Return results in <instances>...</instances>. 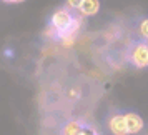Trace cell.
Listing matches in <instances>:
<instances>
[{"mask_svg": "<svg viewBox=\"0 0 148 135\" xmlns=\"http://www.w3.org/2000/svg\"><path fill=\"white\" fill-rule=\"evenodd\" d=\"M2 2H5V3H22L25 0H2Z\"/></svg>", "mask_w": 148, "mask_h": 135, "instance_id": "cell-11", "label": "cell"}, {"mask_svg": "<svg viewBox=\"0 0 148 135\" xmlns=\"http://www.w3.org/2000/svg\"><path fill=\"white\" fill-rule=\"evenodd\" d=\"M78 135H98V134H97V130H95V128L87 127V125H85V127L82 128V132Z\"/></svg>", "mask_w": 148, "mask_h": 135, "instance_id": "cell-10", "label": "cell"}, {"mask_svg": "<svg viewBox=\"0 0 148 135\" xmlns=\"http://www.w3.org/2000/svg\"><path fill=\"white\" fill-rule=\"evenodd\" d=\"M100 10V0H83L78 7V15L82 17H93Z\"/></svg>", "mask_w": 148, "mask_h": 135, "instance_id": "cell-5", "label": "cell"}, {"mask_svg": "<svg viewBox=\"0 0 148 135\" xmlns=\"http://www.w3.org/2000/svg\"><path fill=\"white\" fill-rule=\"evenodd\" d=\"M82 2H83V0H65V7L70 8V10H73V12H77Z\"/></svg>", "mask_w": 148, "mask_h": 135, "instance_id": "cell-9", "label": "cell"}, {"mask_svg": "<svg viewBox=\"0 0 148 135\" xmlns=\"http://www.w3.org/2000/svg\"><path fill=\"white\" fill-rule=\"evenodd\" d=\"M68 95H70V97H77V90H70V94Z\"/></svg>", "mask_w": 148, "mask_h": 135, "instance_id": "cell-12", "label": "cell"}, {"mask_svg": "<svg viewBox=\"0 0 148 135\" xmlns=\"http://www.w3.org/2000/svg\"><path fill=\"white\" fill-rule=\"evenodd\" d=\"M73 19H75L73 10H70V8H67V7L57 8L53 14H52V17H50V25L58 32V39H60V35L72 25Z\"/></svg>", "mask_w": 148, "mask_h": 135, "instance_id": "cell-1", "label": "cell"}, {"mask_svg": "<svg viewBox=\"0 0 148 135\" xmlns=\"http://www.w3.org/2000/svg\"><path fill=\"white\" fill-rule=\"evenodd\" d=\"M138 34L143 40H148V19H143L138 23Z\"/></svg>", "mask_w": 148, "mask_h": 135, "instance_id": "cell-7", "label": "cell"}, {"mask_svg": "<svg viewBox=\"0 0 148 135\" xmlns=\"http://www.w3.org/2000/svg\"><path fill=\"white\" fill-rule=\"evenodd\" d=\"M85 127L80 120H68L63 127H62V135H78L82 128Z\"/></svg>", "mask_w": 148, "mask_h": 135, "instance_id": "cell-6", "label": "cell"}, {"mask_svg": "<svg viewBox=\"0 0 148 135\" xmlns=\"http://www.w3.org/2000/svg\"><path fill=\"white\" fill-rule=\"evenodd\" d=\"M128 60L136 68H147L148 67V40L135 42L130 52H128Z\"/></svg>", "mask_w": 148, "mask_h": 135, "instance_id": "cell-2", "label": "cell"}, {"mask_svg": "<svg viewBox=\"0 0 148 135\" xmlns=\"http://www.w3.org/2000/svg\"><path fill=\"white\" fill-rule=\"evenodd\" d=\"M108 130L112 132V135H128L123 114L110 115V118H108Z\"/></svg>", "mask_w": 148, "mask_h": 135, "instance_id": "cell-3", "label": "cell"}, {"mask_svg": "<svg viewBox=\"0 0 148 135\" xmlns=\"http://www.w3.org/2000/svg\"><path fill=\"white\" fill-rule=\"evenodd\" d=\"M43 35L47 37V39H50V40H58V32L55 30L50 23L47 25V28H45V32H43Z\"/></svg>", "mask_w": 148, "mask_h": 135, "instance_id": "cell-8", "label": "cell"}, {"mask_svg": "<svg viewBox=\"0 0 148 135\" xmlns=\"http://www.w3.org/2000/svg\"><path fill=\"white\" fill-rule=\"evenodd\" d=\"M123 117H125L128 135H135V134H138V132H141V128H143L145 123H143V118L138 114H135V112H125Z\"/></svg>", "mask_w": 148, "mask_h": 135, "instance_id": "cell-4", "label": "cell"}]
</instances>
